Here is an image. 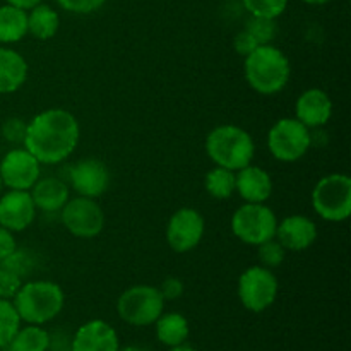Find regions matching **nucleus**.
<instances>
[{
    "mask_svg": "<svg viewBox=\"0 0 351 351\" xmlns=\"http://www.w3.org/2000/svg\"><path fill=\"white\" fill-rule=\"evenodd\" d=\"M278 218L264 202H245L232 216V232L247 245H261L276 235Z\"/></svg>",
    "mask_w": 351,
    "mask_h": 351,
    "instance_id": "nucleus-7",
    "label": "nucleus"
},
{
    "mask_svg": "<svg viewBox=\"0 0 351 351\" xmlns=\"http://www.w3.org/2000/svg\"><path fill=\"white\" fill-rule=\"evenodd\" d=\"M17 249V243H16V237L10 230L3 228L0 226V263L5 261L7 257L12 256Z\"/></svg>",
    "mask_w": 351,
    "mask_h": 351,
    "instance_id": "nucleus-36",
    "label": "nucleus"
},
{
    "mask_svg": "<svg viewBox=\"0 0 351 351\" xmlns=\"http://www.w3.org/2000/svg\"><path fill=\"white\" fill-rule=\"evenodd\" d=\"M247 12L254 17L278 19L288 7V0H242Z\"/></svg>",
    "mask_w": 351,
    "mask_h": 351,
    "instance_id": "nucleus-27",
    "label": "nucleus"
},
{
    "mask_svg": "<svg viewBox=\"0 0 351 351\" xmlns=\"http://www.w3.org/2000/svg\"><path fill=\"white\" fill-rule=\"evenodd\" d=\"M27 34V10L10 3L0 5V43H17Z\"/></svg>",
    "mask_w": 351,
    "mask_h": 351,
    "instance_id": "nucleus-23",
    "label": "nucleus"
},
{
    "mask_svg": "<svg viewBox=\"0 0 351 351\" xmlns=\"http://www.w3.org/2000/svg\"><path fill=\"white\" fill-rule=\"evenodd\" d=\"M27 62L19 51L0 47V95H10L23 88L27 79Z\"/></svg>",
    "mask_w": 351,
    "mask_h": 351,
    "instance_id": "nucleus-20",
    "label": "nucleus"
},
{
    "mask_svg": "<svg viewBox=\"0 0 351 351\" xmlns=\"http://www.w3.org/2000/svg\"><path fill=\"white\" fill-rule=\"evenodd\" d=\"M245 79L250 88L264 96L283 91L290 82L291 65L283 50L269 45H259L245 57Z\"/></svg>",
    "mask_w": 351,
    "mask_h": 351,
    "instance_id": "nucleus-2",
    "label": "nucleus"
},
{
    "mask_svg": "<svg viewBox=\"0 0 351 351\" xmlns=\"http://www.w3.org/2000/svg\"><path fill=\"white\" fill-rule=\"evenodd\" d=\"M21 324H23V321H21L12 300L0 298V348L3 350L9 345L14 335L19 331Z\"/></svg>",
    "mask_w": 351,
    "mask_h": 351,
    "instance_id": "nucleus-26",
    "label": "nucleus"
},
{
    "mask_svg": "<svg viewBox=\"0 0 351 351\" xmlns=\"http://www.w3.org/2000/svg\"><path fill=\"white\" fill-rule=\"evenodd\" d=\"M206 232V221L194 208H180L170 216L167 225V242L173 252L185 254L201 243Z\"/></svg>",
    "mask_w": 351,
    "mask_h": 351,
    "instance_id": "nucleus-11",
    "label": "nucleus"
},
{
    "mask_svg": "<svg viewBox=\"0 0 351 351\" xmlns=\"http://www.w3.org/2000/svg\"><path fill=\"white\" fill-rule=\"evenodd\" d=\"M257 256H259L261 266L267 267V269H274V267L283 264L285 257H287V250L283 249V245L276 239H271L257 245Z\"/></svg>",
    "mask_w": 351,
    "mask_h": 351,
    "instance_id": "nucleus-30",
    "label": "nucleus"
},
{
    "mask_svg": "<svg viewBox=\"0 0 351 351\" xmlns=\"http://www.w3.org/2000/svg\"><path fill=\"white\" fill-rule=\"evenodd\" d=\"M257 47H259V43L254 40V36L249 33V31L242 29L240 33L235 34V40H233V48H235L237 53L242 55V57H247L249 53H252Z\"/></svg>",
    "mask_w": 351,
    "mask_h": 351,
    "instance_id": "nucleus-35",
    "label": "nucleus"
},
{
    "mask_svg": "<svg viewBox=\"0 0 351 351\" xmlns=\"http://www.w3.org/2000/svg\"><path fill=\"white\" fill-rule=\"evenodd\" d=\"M60 29V16L47 3H38L27 12V33L36 40H51Z\"/></svg>",
    "mask_w": 351,
    "mask_h": 351,
    "instance_id": "nucleus-22",
    "label": "nucleus"
},
{
    "mask_svg": "<svg viewBox=\"0 0 351 351\" xmlns=\"http://www.w3.org/2000/svg\"><path fill=\"white\" fill-rule=\"evenodd\" d=\"M50 348V332L36 324L21 326L14 335L5 351H48Z\"/></svg>",
    "mask_w": 351,
    "mask_h": 351,
    "instance_id": "nucleus-24",
    "label": "nucleus"
},
{
    "mask_svg": "<svg viewBox=\"0 0 351 351\" xmlns=\"http://www.w3.org/2000/svg\"><path fill=\"white\" fill-rule=\"evenodd\" d=\"M29 194L36 209L43 213H57L71 199V189L62 178L40 177L29 189Z\"/></svg>",
    "mask_w": 351,
    "mask_h": 351,
    "instance_id": "nucleus-19",
    "label": "nucleus"
},
{
    "mask_svg": "<svg viewBox=\"0 0 351 351\" xmlns=\"http://www.w3.org/2000/svg\"><path fill=\"white\" fill-rule=\"evenodd\" d=\"M245 31H249L254 36V40L259 45L273 43L278 34L276 19H266V17H254L247 21Z\"/></svg>",
    "mask_w": 351,
    "mask_h": 351,
    "instance_id": "nucleus-28",
    "label": "nucleus"
},
{
    "mask_svg": "<svg viewBox=\"0 0 351 351\" xmlns=\"http://www.w3.org/2000/svg\"><path fill=\"white\" fill-rule=\"evenodd\" d=\"M280 283L273 269L264 266H250L240 274L237 293L239 300L247 311L259 312L267 311L276 302Z\"/></svg>",
    "mask_w": 351,
    "mask_h": 351,
    "instance_id": "nucleus-9",
    "label": "nucleus"
},
{
    "mask_svg": "<svg viewBox=\"0 0 351 351\" xmlns=\"http://www.w3.org/2000/svg\"><path fill=\"white\" fill-rule=\"evenodd\" d=\"M312 206L324 221H346L351 215V178L346 173L322 177L312 191Z\"/></svg>",
    "mask_w": 351,
    "mask_h": 351,
    "instance_id": "nucleus-5",
    "label": "nucleus"
},
{
    "mask_svg": "<svg viewBox=\"0 0 351 351\" xmlns=\"http://www.w3.org/2000/svg\"><path fill=\"white\" fill-rule=\"evenodd\" d=\"M120 339L113 326L101 319L84 322L72 335L71 351H119Z\"/></svg>",
    "mask_w": 351,
    "mask_h": 351,
    "instance_id": "nucleus-15",
    "label": "nucleus"
},
{
    "mask_svg": "<svg viewBox=\"0 0 351 351\" xmlns=\"http://www.w3.org/2000/svg\"><path fill=\"white\" fill-rule=\"evenodd\" d=\"M204 187L206 192L218 201L232 197L235 194V171L228 170V168L215 167L206 173Z\"/></svg>",
    "mask_w": 351,
    "mask_h": 351,
    "instance_id": "nucleus-25",
    "label": "nucleus"
},
{
    "mask_svg": "<svg viewBox=\"0 0 351 351\" xmlns=\"http://www.w3.org/2000/svg\"><path fill=\"white\" fill-rule=\"evenodd\" d=\"M304 3H308V5H326L329 3L331 0H302Z\"/></svg>",
    "mask_w": 351,
    "mask_h": 351,
    "instance_id": "nucleus-38",
    "label": "nucleus"
},
{
    "mask_svg": "<svg viewBox=\"0 0 351 351\" xmlns=\"http://www.w3.org/2000/svg\"><path fill=\"white\" fill-rule=\"evenodd\" d=\"M274 239L290 252H302L311 249L317 240V225L305 215L287 216L278 223Z\"/></svg>",
    "mask_w": 351,
    "mask_h": 351,
    "instance_id": "nucleus-16",
    "label": "nucleus"
},
{
    "mask_svg": "<svg viewBox=\"0 0 351 351\" xmlns=\"http://www.w3.org/2000/svg\"><path fill=\"white\" fill-rule=\"evenodd\" d=\"M295 119L308 129L326 125L332 117V101L321 88L305 89L295 103Z\"/></svg>",
    "mask_w": 351,
    "mask_h": 351,
    "instance_id": "nucleus-17",
    "label": "nucleus"
},
{
    "mask_svg": "<svg viewBox=\"0 0 351 351\" xmlns=\"http://www.w3.org/2000/svg\"><path fill=\"white\" fill-rule=\"evenodd\" d=\"M160 290L161 297L165 298V302H173L178 300V298L184 295L185 287H184V281L180 278H175V276H168L167 280H163V283L158 287Z\"/></svg>",
    "mask_w": 351,
    "mask_h": 351,
    "instance_id": "nucleus-34",
    "label": "nucleus"
},
{
    "mask_svg": "<svg viewBox=\"0 0 351 351\" xmlns=\"http://www.w3.org/2000/svg\"><path fill=\"white\" fill-rule=\"evenodd\" d=\"M60 211V219L65 230L77 239H95L101 235L105 230V211L96 202V199L77 195L74 199H69Z\"/></svg>",
    "mask_w": 351,
    "mask_h": 351,
    "instance_id": "nucleus-10",
    "label": "nucleus"
},
{
    "mask_svg": "<svg viewBox=\"0 0 351 351\" xmlns=\"http://www.w3.org/2000/svg\"><path fill=\"white\" fill-rule=\"evenodd\" d=\"M106 0H57L58 5L72 14H93L105 5Z\"/></svg>",
    "mask_w": 351,
    "mask_h": 351,
    "instance_id": "nucleus-31",
    "label": "nucleus"
},
{
    "mask_svg": "<svg viewBox=\"0 0 351 351\" xmlns=\"http://www.w3.org/2000/svg\"><path fill=\"white\" fill-rule=\"evenodd\" d=\"M312 146L311 129L293 117L280 119L267 134V147L273 158L283 163H295L308 153Z\"/></svg>",
    "mask_w": 351,
    "mask_h": 351,
    "instance_id": "nucleus-8",
    "label": "nucleus"
},
{
    "mask_svg": "<svg viewBox=\"0 0 351 351\" xmlns=\"http://www.w3.org/2000/svg\"><path fill=\"white\" fill-rule=\"evenodd\" d=\"M235 192L245 202H266L273 194V178L252 163L235 171Z\"/></svg>",
    "mask_w": 351,
    "mask_h": 351,
    "instance_id": "nucleus-18",
    "label": "nucleus"
},
{
    "mask_svg": "<svg viewBox=\"0 0 351 351\" xmlns=\"http://www.w3.org/2000/svg\"><path fill=\"white\" fill-rule=\"evenodd\" d=\"M36 218V206L29 191H9L0 195V226L12 233L24 232Z\"/></svg>",
    "mask_w": 351,
    "mask_h": 351,
    "instance_id": "nucleus-14",
    "label": "nucleus"
},
{
    "mask_svg": "<svg viewBox=\"0 0 351 351\" xmlns=\"http://www.w3.org/2000/svg\"><path fill=\"white\" fill-rule=\"evenodd\" d=\"M43 0H5V3H10V5H16L19 7V9H24V10H29L33 9L34 5H38V3H41Z\"/></svg>",
    "mask_w": 351,
    "mask_h": 351,
    "instance_id": "nucleus-37",
    "label": "nucleus"
},
{
    "mask_svg": "<svg viewBox=\"0 0 351 351\" xmlns=\"http://www.w3.org/2000/svg\"><path fill=\"white\" fill-rule=\"evenodd\" d=\"M163 311L165 298L161 297L158 287L151 285H136L127 288L117 300L119 317L136 328L154 324Z\"/></svg>",
    "mask_w": 351,
    "mask_h": 351,
    "instance_id": "nucleus-6",
    "label": "nucleus"
},
{
    "mask_svg": "<svg viewBox=\"0 0 351 351\" xmlns=\"http://www.w3.org/2000/svg\"><path fill=\"white\" fill-rule=\"evenodd\" d=\"M79 137L81 127L74 113L50 108L27 122L23 144L41 165H58L74 153Z\"/></svg>",
    "mask_w": 351,
    "mask_h": 351,
    "instance_id": "nucleus-1",
    "label": "nucleus"
},
{
    "mask_svg": "<svg viewBox=\"0 0 351 351\" xmlns=\"http://www.w3.org/2000/svg\"><path fill=\"white\" fill-rule=\"evenodd\" d=\"M154 329H156L158 341L168 348L187 343L189 335H191L189 321L178 312H168V314L163 312L154 322Z\"/></svg>",
    "mask_w": 351,
    "mask_h": 351,
    "instance_id": "nucleus-21",
    "label": "nucleus"
},
{
    "mask_svg": "<svg viewBox=\"0 0 351 351\" xmlns=\"http://www.w3.org/2000/svg\"><path fill=\"white\" fill-rule=\"evenodd\" d=\"M34 257L36 256H34L33 252H29V250L16 249V252H14L12 256H9L0 264H2L3 267H7L9 271H12L14 274H17L21 280H24V278H27L33 273Z\"/></svg>",
    "mask_w": 351,
    "mask_h": 351,
    "instance_id": "nucleus-29",
    "label": "nucleus"
},
{
    "mask_svg": "<svg viewBox=\"0 0 351 351\" xmlns=\"http://www.w3.org/2000/svg\"><path fill=\"white\" fill-rule=\"evenodd\" d=\"M168 351H197L195 348H192V346H189V345H180V346H173V348H170Z\"/></svg>",
    "mask_w": 351,
    "mask_h": 351,
    "instance_id": "nucleus-39",
    "label": "nucleus"
},
{
    "mask_svg": "<svg viewBox=\"0 0 351 351\" xmlns=\"http://www.w3.org/2000/svg\"><path fill=\"white\" fill-rule=\"evenodd\" d=\"M2 187H3V185H2V180H0V194H2Z\"/></svg>",
    "mask_w": 351,
    "mask_h": 351,
    "instance_id": "nucleus-41",
    "label": "nucleus"
},
{
    "mask_svg": "<svg viewBox=\"0 0 351 351\" xmlns=\"http://www.w3.org/2000/svg\"><path fill=\"white\" fill-rule=\"evenodd\" d=\"M21 285H23V280L0 264V298H9V300H12L14 295L21 288Z\"/></svg>",
    "mask_w": 351,
    "mask_h": 351,
    "instance_id": "nucleus-33",
    "label": "nucleus"
},
{
    "mask_svg": "<svg viewBox=\"0 0 351 351\" xmlns=\"http://www.w3.org/2000/svg\"><path fill=\"white\" fill-rule=\"evenodd\" d=\"M206 153L216 167L239 171L252 163L256 144L242 127L218 125L206 137Z\"/></svg>",
    "mask_w": 351,
    "mask_h": 351,
    "instance_id": "nucleus-4",
    "label": "nucleus"
},
{
    "mask_svg": "<svg viewBox=\"0 0 351 351\" xmlns=\"http://www.w3.org/2000/svg\"><path fill=\"white\" fill-rule=\"evenodd\" d=\"M41 177V163L26 149H10L0 161V180L9 191H29Z\"/></svg>",
    "mask_w": 351,
    "mask_h": 351,
    "instance_id": "nucleus-12",
    "label": "nucleus"
},
{
    "mask_svg": "<svg viewBox=\"0 0 351 351\" xmlns=\"http://www.w3.org/2000/svg\"><path fill=\"white\" fill-rule=\"evenodd\" d=\"M12 304L21 321L43 326L53 321L65 305V293L60 285L48 280H33L21 285Z\"/></svg>",
    "mask_w": 351,
    "mask_h": 351,
    "instance_id": "nucleus-3",
    "label": "nucleus"
},
{
    "mask_svg": "<svg viewBox=\"0 0 351 351\" xmlns=\"http://www.w3.org/2000/svg\"><path fill=\"white\" fill-rule=\"evenodd\" d=\"M69 182L77 195L98 199L108 191L110 171L103 161L96 158H84L72 165L69 170Z\"/></svg>",
    "mask_w": 351,
    "mask_h": 351,
    "instance_id": "nucleus-13",
    "label": "nucleus"
},
{
    "mask_svg": "<svg viewBox=\"0 0 351 351\" xmlns=\"http://www.w3.org/2000/svg\"><path fill=\"white\" fill-rule=\"evenodd\" d=\"M26 127L27 123L23 122V119H17V117L7 119L2 125L3 139L12 144H23L24 136H26Z\"/></svg>",
    "mask_w": 351,
    "mask_h": 351,
    "instance_id": "nucleus-32",
    "label": "nucleus"
},
{
    "mask_svg": "<svg viewBox=\"0 0 351 351\" xmlns=\"http://www.w3.org/2000/svg\"><path fill=\"white\" fill-rule=\"evenodd\" d=\"M119 351H151V350L143 348V346H125V348H120Z\"/></svg>",
    "mask_w": 351,
    "mask_h": 351,
    "instance_id": "nucleus-40",
    "label": "nucleus"
}]
</instances>
